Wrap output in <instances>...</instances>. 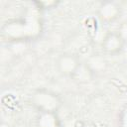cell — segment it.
<instances>
[{"label":"cell","mask_w":127,"mask_h":127,"mask_svg":"<svg viewBox=\"0 0 127 127\" xmlns=\"http://www.w3.org/2000/svg\"><path fill=\"white\" fill-rule=\"evenodd\" d=\"M31 103L39 113H58L63 102L58 93L42 87L33 92Z\"/></svg>","instance_id":"1"},{"label":"cell","mask_w":127,"mask_h":127,"mask_svg":"<svg viewBox=\"0 0 127 127\" xmlns=\"http://www.w3.org/2000/svg\"><path fill=\"white\" fill-rule=\"evenodd\" d=\"M81 63L82 62L80 61L78 56H76L73 53L66 52L61 54L57 58L55 62V65L58 72L62 76L72 78V76L74 75L75 71L77 70Z\"/></svg>","instance_id":"2"},{"label":"cell","mask_w":127,"mask_h":127,"mask_svg":"<svg viewBox=\"0 0 127 127\" xmlns=\"http://www.w3.org/2000/svg\"><path fill=\"white\" fill-rule=\"evenodd\" d=\"M125 45V39L120 32H109L105 35L102 40L103 51L111 56L117 55L122 52Z\"/></svg>","instance_id":"3"},{"label":"cell","mask_w":127,"mask_h":127,"mask_svg":"<svg viewBox=\"0 0 127 127\" xmlns=\"http://www.w3.org/2000/svg\"><path fill=\"white\" fill-rule=\"evenodd\" d=\"M122 9L119 3L114 1H105L98 8V16L103 22H113L121 15Z\"/></svg>","instance_id":"4"},{"label":"cell","mask_w":127,"mask_h":127,"mask_svg":"<svg viewBox=\"0 0 127 127\" xmlns=\"http://www.w3.org/2000/svg\"><path fill=\"white\" fill-rule=\"evenodd\" d=\"M37 127H64L58 113H39L36 121Z\"/></svg>","instance_id":"5"},{"label":"cell","mask_w":127,"mask_h":127,"mask_svg":"<svg viewBox=\"0 0 127 127\" xmlns=\"http://www.w3.org/2000/svg\"><path fill=\"white\" fill-rule=\"evenodd\" d=\"M94 75H95V73L89 67V65L86 63L82 62L71 79H73L74 81H76L78 83H87L93 79Z\"/></svg>","instance_id":"6"},{"label":"cell","mask_w":127,"mask_h":127,"mask_svg":"<svg viewBox=\"0 0 127 127\" xmlns=\"http://www.w3.org/2000/svg\"><path fill=\"white\" fill-rule=\"evenodd\" d=\"M86 64L89 65V67L93 70V72H100L102 69L104 70L106 67V62L104 60V58L96 55L93 56L92 58L89 59L88 62H86Z\"/></svg>","instance_id":"7"},{"label":"cell","mask_w":127,"mask_h":127,"mask_svg":"<svg viewBox=\"0 0 127 127\" xmlns=\"http://www.w3.org/2000/svg\"><path fill=\"white\" fill-rule=\"evenodd\" d=\"M117 127H127V102L119 109L116 119Z\"/></svg>","instance_id":"8"},{"label":"cell","mask_w":127,"mask_h":127,"mask_svg":"<svg viewBox=\"0 0 127 127\" xmlns=\"http://www.w3.org/2000/svg\"><path fill=\"white\" fill-rule=\"evenodd\" d=\"M75 127H96L95 124H93L92 122H88V121H80L78 123V125H76Z\"/></svg>","instance_id":"9"},{"label":"cell","mask_w":127,"mask_h":127,"mask_svg":"<svg viewBox=\"0 0 127 127\" xmlns=\"http://www.w3.org/2000/svg\"><path fill=\"white\" fill-rule=\"evenodd\" d=\"M0 127H11V126L8 124V122L2 121V122H1V124H0Z\"/></svg>","instance_id":"10"}]
</instances>
